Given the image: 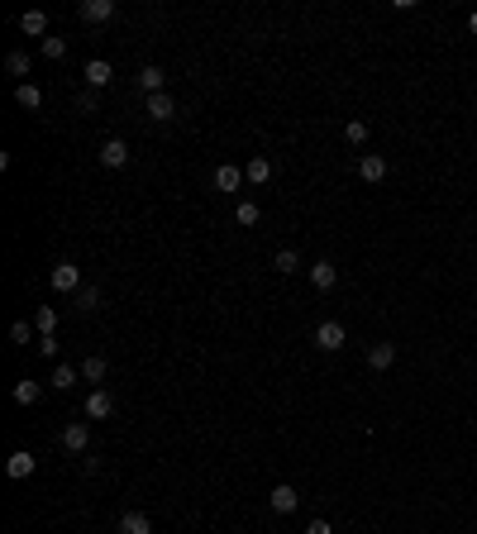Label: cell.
<instances>
[{"label": "cell", "mask_w": 477, "mask_h": 534, "mask_svg": "<svg viewBox=\"0 0 477 534\" xmlns=\"http://www.w3.org/2000/svg\"><path fill=\"white\" fill-rule=\"evenodd\" d=\"M115 415V396L105 392V387H95L91 396H86V420H110Z\"/></svg>", "instance_id": "277c9868"}, {"label": "cell", "mask_w": 477, "mask_h": 534, "mask_svg": "<svg viewBox=\"0 0 477 534\" xmlns=\"http://www.w3.org/2000/svg\"><path fill=\"white\" fill-rule=\"evenodd\" d=\"M234 220L248 229V224H258V201H238V210H234Z\"/></svg>", "instance_id": "484cf974"}, {"label": "cell", "mask_w": 477, "mask_h": 534, "mask_svg": "<svg viewBox=\"0 0 477 534\" xmlns=\"http://www.w3.org/2000/svg\"><path fill=\"white\" fill-rule=\"evenodd\" d=\"M81 19H86V24H110L115 0H81Z\"/></svg>", "instance_id": "30bf717a"}, {"label": "cell", "mask_w": 477, "mask_h": 534, "mask_svg": "<svg viewBox=\"0 0 477 534\" xmlns=\"http://www.w3.org/2000/svg\"><path fill=\"white\" fill-rule=\"evenodd\" d=\"M81 377L86 382H105V358H86L81 362Z\"/></svg>", "instance_id": "d4e9b609"}, {"label": "cell", "mask_w": 477, "mask_h": 534, "mask_svg": "<svg viewBox=\"0 0 477 534\" xmlns=\"http://www.w3.org/2000/svg\"><path fill=\"white\" fill-rule=\"evenodd\" d=\"M33 468H38V463H33V454H29V449H15V454H10V463H5V472H10L15 482L33 477Z\"/></svg>", "instance_id": "5bb4252c"}, {"label": "cell", "mask_w": 477, "mask_h": 534, "mask_svg": "<svg viewBox=\"0 0 477 534\" xmlns=\"http://www.w3.org/2000/svg\"><path fill=\"white\" fill-rule=\"evenodd\" d=\"M344 339H349V334H344V325H339V320L315 325V348H325V353H339V348H344Z\"/></svg>", "instance_id": "3957f363"}, {"label": "cell", "mask_w": 477, "mask_h": 534, "mask_svg": "<svg viewBox=\"0 0 477 534\" xmlns=\"http://www.w3.org/2000/svg\"><path fill=\"white\" fill-rule=\"evenodd\" d=\"M10 344H33V330L24 325V320H15V325H10Z\"/></svg>", "instance_id": "f546056e"}, {"label": "cell", "mask_w": 477, "mask_h": 534, "mask_svg": "<svg viewBox=\"0 0 477 534\" xmlns=\"http://www.w3.org/2000/svg\"><path fill=\"white\" fill-rule=\"evenodd\" d=\"M468 29H473V33H477V10H473V15H468Z\"/></svg>", "instance_id": "836d02e7"}, {"label": "cell", "mask_w": 477, "mask_h": 534, "mask_svg": "<svg viewBox=\"0 0 477 534\" xmlns=\"http://www.w3.org/2000/svg\"><path fill=\"white\" fill-rule=\"evenodd\" d=\"M77 377H81V367H72V362H58V367H53V377H48V387H58V392H72V387H77Z\"/></svg>", "instance_id": "2e32d148"}, {"label": "cell", "mask_w": 477, "mask_h": 534, "mask_svg": "<svg viewBox=\"0 0 477 534\" xmlns=\"http://www.w3.org/2000/svg\"><path fill=\"white\" fill-rule=\"evenodd\" d=\"M33 348H38L43 358H58V339H53V334H43V339H38V344H33Z\"/></svg>", "instance_id": "1f68e13d"}, {"label": "cell", "mask_w": 477, "mask_h": 534, "mask_svg": "<svg viewBox=\"0 0 477 534\" xmlns=\"http://www.w3.org/2000/svg\"><path fill=\"white\" fill-rule=\"evenodd\" d=\"M95 105H100V100H95V91H91V86H86V91L77 95V110H81V115H91Z\"/></svg>", "instance_id": "4dcf8cb0"}, {"label": "cell", "mask_w": 477, "mask_h": 534, "mask_svg": "<svg viewBox=\"0 0 477 534\" xmlns=\"http://www.w3.org/2000/svg\"><path fill=\"white\" fill-rule=\"evenodd\" d=\"M48 286H53V291H63V296H77L86 282H81V267L77 263H58L53 272H48Z\"/></svg>", "instance_id": "6da1fadb"}, {"label": "cell", "mask_w": 477, "mask_h": 534, "mask_svg": "<svg viewBox=\"0 0 477 534\" xmlns=\"http://www.w3.org/2000/svg\"><path fill=\"white\" fill-rule=\"evenodd\" d=\"M243 177H248L253 187H268V182H272V162H268V157H248V167H243Z\"/></svg>", "instance_id": "d6986e66"}, {"label": "cell", "mask_w": 477, "mask_h": 534, "mask_svg": "<svg viewBox=\"0 0 477 534\" xmlns=\"http://www.w3.org/2000/svg\"><path fill=\"white\" fill-rule=\"evenodd\" d=\"M19 29L29 33V38H48V15L43 10H24V15H19Z\"/></svg>", "instance_id": "e0dca14e"}, {"label": "cell", "mask_w": 477, "mask_h": 534, "mask_svg": "<svg viewBox=\"0 0 477 534\" xmlns=\"http://www.w3.org/2000/svg\"><path fill=\"white\" fill-rule=\"evenodd\" d=\"M162 81H167V72H162V67H139V91H143V100H148V95H162Z\"/></svg>", "instance_id": "4fadbf2b"}, {"label": "cell", "mask_w": 477, "mask_h": 534, "mask_svg": "<svg viewBox=\"0 0 477 534\" xmlns=\"http://www.w3.org/2000/svg\"><path fill=\"white\" fill-rule=\"evenodd\" d=\"M143 115H148V120H158V125H167V120L177 115V100H172L167 91H162V95H148V100H143Z\"/></svg>", "instance_id": "52a82bcc"}, {"label": "cell", "mask_w": 477, "mask_h": 534, "mask_svg": "<svg viewBox=\"0 0 477 534\" xmlns=\"http://www.w3.org/2000/svg\"><path fill=\"white\" fill-rule=\"evenodd\" d=\"M100 296H105V291H100V286H91V282H86V286H81V291H77V296H72V305H77V310H86V315H91V310H100Z\"/></svg>", "instance_id": "ffe728a7"}, {"label": "cell", "mask_w": 477, "mask_h": 534, "mask_svg": "<svg viewBox=\"0 0 477 534\" xmlns=\"http://www.w3.org/2000/svg\"><path fill=\"white\" fill-rule=\"evenodd\" d=\"M33 325H38V339H43V334H53V325H58V310H48V305H43V310L33 315Z\"/></svg>", "instance_id": "83f0119b"}, {"label": "cell", "mask_w": 477, "mask_h": 534, "mask_svg": "<svg viewBox=\"0 0 477 534\" xmlns=\"http://www.w3.org/2000/svg\"><path fill=\"white\" fill-rule=\"evenodd\" d=\"M358 177H363L367 187L387 182V157H382V153H363V157H358Z\"/></svg>", "instance_id": "8992f818"}, {"label": "cell", "mask_w": 477, "mask_h": 534, "mask_svg": "<svg viewBox=\"0 0 477 534\" xmlns=\"http://www.w3.org/2000/svg\"><path fill=\"white\" fill-rule=\"evenodd\" d=\"M243 182H248V177H243V167H234V162H220V167H215V191H238Z\"/></svg>", "instance_id": "7c38bea8"}, {"label": "cell", "mask_w": 477, "mask_h": 534, "mask_svg": "<svg viewBox=\"0 0 477 534\" xmlns=\"http://www.w3.org/2000/svg\"><path fill=\"white\" fill-rule=\"evenodd\" d=\"M125 162H129V143L125 139H105L100 143V167H110L115 172V167H125Z\"/></svg>", "instance_id": "ba28073f"}, {"label": "cell", "mask_w": 477, "mask_h": 534, "mask_svg": "<svg viewBox=\"0 0 477 534\" xmlns=\"http://www.w3.org/2000/svg\"><path fill=\"white\" fill-rule=\"evenodd\" d=\"M120 534H153V520L143 515V511H125L120 515Z\"/></svg>", "instance_id": "ac0fdd59"}, {"label": "cell", "mask_w": 477, "mask_h": 534, "mask_svg": "<svg viewBox=\"0 0 477 534\" xmlns=\"http://www.w3.org/2000/svg\"><path fill=\"white\" fill-rule=\"evenodd\" d=\"M296 501H301V496H296V487H291V482H277V487L268 491V506L277 511V515H291V511H296Z\"/></svg>", "instance_id": "5b68a950"}, {"label": "cell", "mask_w": 477, "mask_h": 534, "mask_svg": "<svg viewBox=\"0 0 477 534\" xmlns=\"http://www.w3.org/2000/svg\"><path fill=\"white\" fill-rule=\"evenodd\" d=\"M5 72H10V77H29V53H10V58H5Z\"/></svg>", "instance_id": "cb8c5ba5"}, {"label": "cell", "mask_w": 477, "mask_h": 534, "mask_svg": "<svg viewBox=\"0 0 477 534\" xmlns=\"http://www.w3.org/2000/svg\"><path fill=\"white\" fill-rule=\"evenodd\" d=\"M473 282H477V277H473Z\"/></svg>", "instance_id": "e575fe53"}, {"label": "cell", "mask_w": 477, "mask_h": 534, "mask_svg": "<svg viewBox=\"0 0 477 534\" xmlns=\"http://www.w3.org/2000/svg\"><path fill=\"white\" fill-rule=\"evenodd\" d=\"M334 282H339V267H334L330 258L310 263V286H315V291H334Z\"/></svg>", "instance_id": "9c48e42d"}, {"label": "cell", "mask_w": 477, "mask_h": 534, "mask_svg": "<svg viewBox=\"0 0 477 534\" xmlns=\"http://www.w3.org/2000/svg\"><path fill=\"white\" fill-rule=\"evenodd\" d=\"M272 267H277L282 277H291V272H301V258H296V253H291V248H277V258H272Z\"/></svg>", "instance_id": "603a6c76"}, {"label": "cell", "mask_w": 477, "mask_h": 534, "mask_svg": "<svg viewBox=\"0 0 477 534\" xmlns=\"http://www.w3.org/2000/svg\"><path fill=\"white\" fill-rule=\"evenodd\" d=\"M344 139L349 143H367V125L363 120H349V125H344Z\"/></svg>", "instance_id": "f1b7e54d"}, {"label": "cell", "mask_w": 477, "mask_h": 534, "mask_svg": "<svg viewBox=\"0 0 477 534\" xmlns=\"http://www.w3.org/2000/svg\"><path fill=\"white\" fill-rule=\"evenodd\" d=\"M110 81H115V67L105 63V58H91V63H86V86H91V91L110 86Z\"/></svg>", "instance_id": "8fae6325"}, {"label": "cell", "mask_w": 477, "mask_h": 534, "mask_svg": "<svg viewBox=\"0 0 477 534\" xmlns=\"http://www.w3.org/2000/svg\"><path fill=\"white\" fill-rule=\"evenodd\" d=\"M15 100L24 105V110H38V105H43V91H38L33 81H19V86H15Z\"/></svg>", "instance_id": "44dd1931"}, {"label": "cell", "mask_w": 477, "mask_h": 534, "mask_svg": "<svg viewBox=\"0 0 477 534\" xmlns=\"http://www.w3.org/2000/svg\"><path fill=\"white\" fill-rule=\"evenodd\" d=\"M392 362H397V344H372L367 348V367H372V372H387Z\"/></svg>", "instance_id": "9a60e30c"}, {"label": "cell", "mask_w": 477, "mask_h": 534, "mask_svg": "<svg viewBox=\"0 0 477 534\" xmlns=\"http://www.w3.org/2000/svg\"><path fill=\"white\" fill-rule=\"evenodd\" d=\"M43 58L63 63V58H67V38H43Z\"/></svg>", "instance_id": "4316f807"}, {"label": "cell", "mask_w": 477, "mask_h": 534, "mask_svg": "<svg viewBox=\"0 0 477 534\" xmlns=\"http://www.w3.org/2000/svg\"><path fill=\"white\" fill-rule=\"evenodd\" d=\"M38 396H43V387H38V382H15V406H33V401H38Z\"/></svg>", "instance_id": "7402d4cb"}, {"label": "cell", "mask_w": 477, "mask_h": 534, "mask_svg": "<svg viewBox=\"0 0 477 534\" xmlns=\"http://www.w3.org/2000/svg\"><path fill=\"white\" fill-rule=\"evenodd\" d=\"M305 534H334V525H330V520H310V525H305Z\"/></svg>", "instance_id": "d6a6232c"}, {"label": "cell", "mask_w": 477, "mask_h": 534, "mask_svg": "<svg viewBox=\"0 0 477 534\" xmlns=\"http://www.w3.org/2000/svg\"><path fill=\"white\" fill-rule=\"evenodd\" d=\"M58 444H63L67 454H86V449H91V424H86V420H72V424H63V434H58Z\"/></svg>", "instance_id": "7a4b0ae2"}]
</instances>
